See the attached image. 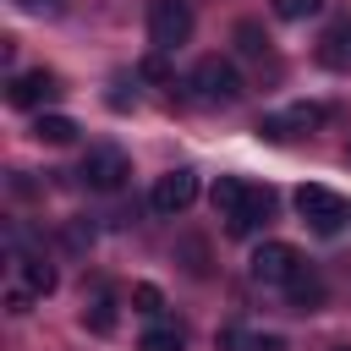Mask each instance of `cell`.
I'll use <instances>...</instances> for the list:
<instances>
[{"label": "cell", "instance_id": "6da1fadb", "mask_svg": "<svg viewBox=\"0 0 351 351\" xmlns=\"http://www.w3.org/2000/svg\"><path fill=\"white\" fill-rule=\"evenodd\" d=\"M192 93L203 99V104H236L241 99V71H236V60H225V55H203L197 66H192Z\"/></svg>", "mask_w": 351, "mask_h": 351}, {"label": "cell", "instance_id": "7a4b0ae2", "mask_svg": "<svg viewBox=\"0 0 351 351\" xmlns=\"http://www.w3.org/2000/svg\"><path fill=\"white\" fill-rule=\"evenodd\" d=\"M77 176H82V186H93V192H121L126 176H132V159H126V148H115V143H93V148L82 154Z\"/></svg>", "mask_w": 351, "mask_h": 351}, {"label": "cell", "instance_id": "3957f363", "mask_svg": "<svg viewBox=\"0 0 351 351\" xmlns=\"http://www.w3.org/2000/svg\"><path fill=\"white\" fill-rule=\"evenodd\" d=\"M186 38H192V5L186 0H148V44L170 55Z\"/></svg>", "mask_w": 351, "mask_h": 351}, {"label": "cell", "instance_id": "277c9868", "mask_svg": "<svg viewBox=\"0 0 351 351\" xmlns=\"http://www.w3.org/2000/svg\"><path fill=\"white\" fill-rule=\"evenodd\" d=\"M296 214H302L318 236H335V230H346L351 203H346L340 192H329V186H302V192H296Z\"/></svg>", "mask_w": 351, "mask_h": 351}, {"label": "cell", "instance_id": "5b68a950", "mask_svg": "<svg viewBox=\"0 0 351 351\" xmlns=\"http://www.w3.org/2000/svg\"><path fill=\"white\" fill-rule=\"evenodd\" d=\"M66 88H60V77L55 71H44V66H33V71H16L11 77V88H5V99L16 104V110H38V104H49V99H60Z\"/></svg>", "mask_w": 351, "mask_h": 351}, {"label": "cell", "instance_id": "8992f818", "mask_svg": "<svg viewBox=\"0 0 351 351\" xmlns=\"http://www.w3.org/2000/svg\"><path fill=\"white\" fill-rule=\"evenodd\" d=\"M296 269H302V252L291 241H263L252 252V280H263V285H285Z\"/></svg>", "mask_w": 351, "mask_h": 351}, {"label": "cell", "instance_id": "52a82bcc", "mask_svg": "<svg viewBox=\"0 0 351 351\" xmlns=\"http://www.w3.org/2000/svg\"><path fill=\"white\" fill-rule=\"evenodd\" d=\"M192 197H197V176H192V170H170V176L154 181L148 208H154V214H181V208H192Z\"/></svg>", "mask_w": 351, "mask_h": 351}, {"label": "cell", "instance_id": "ba28073f", "mask_svg": "<svg viewBox=\"0 0 351 351\" xmlns=\"http://www.w3.org/2000/svg\"><path fill=\"white\" fill-rule=\"evenodd\" d=\"M11 263H16V280H22L27 296H49V291H55V269H49L44 252H16Z\"/></svg>", "mask_w": 351, "mask_h": 351}, {"label": "cell", "instance_id": "9c48e42d", "mask_svg": "<svg viewBox=\"0 0 351 351\" xmlns=\"http://www.w3.org/2000/svg\"><path fill=\"white\" fill-rule=\"evenodd\" d=\"M269 214H274V192H269V186H252L247 208H241L236 219H225V230H230V236H252V230H258Z\"/></svg>", "mask_w": 351, "mask_h": 351}, {"label": "cell", "instance_id": "30bf717a", "mask_svg": "<svg viewBox=\"0 0 351 351\" xmlns=\"http://www.w3.org/2000/svg\"><path fill=\"white\" fill-rule=\"evenodd\" d=\"M285 296H291V307H296V313H318V307H324V280L302 263V269L285 280Z\"/></svg>", "mask_w": 351, "mask_h": 351}, {"label": "cell", "instance_id": "8fae6325", "mask_svg": "<svg viewBox=\"0 0 351 351\" xmlns=\"http://www.w3.org/2000/svg\"><path fill=\"white\" fill-rule=\"evenodd\" d=\"M247 197H252V186H247V181H236V176H219V181H214V192H208V203H214V214H219V219H236V214L247 208Z\"/></svg>", "mask_w": 351, "mask_h": 351}, {"label": "cell", "instance_id": "7c38bea8", "mask_svg": "<svg viewBox=\"0 0 351 351\" xmlns=\"http://www.w3.org/2000/svg\"><path fill=\"white\" fill-rule=\"evenodd\" d=\"M137 351H186V335H181L176 324H159V318H154V324L143 329Z\"/></svg>", "mask_w": 351, "mask_h": 351}, {"label": "cell", "instance_id": "4fadbf2b", "mask_svg": "<svg viewBox=\"0 0 351 351\" xmlns=\"http://www.w3.org/2000/svg\"><path fill=\"white\" fill-rule=\"evenodd\" d=\"M33 137H38V143H71V137H77V121H71V115H38V121H33Z\"/></svg>", "mask_w": 351, "mask_h": 351}, {"label": "cell", "instance_id": "5bb4252c", "mask_svg": "<svg viewBox=\"0 0 351 351\" xmlns=\"http://www.w3.org/2000/svg\"><path fill=\"white\" fill-rule=\"evenodd\" d=\"M318 5H324V0H269V11H274L280 22H307V16H318Z\"/></svg>", "mask_w": 351, "mask_h": 351}, {"label": "cell", "instance_id": "9a60e30c", "mask_svg": "<svg viewBox=\"0 0 351 351\" xmlns=\"http://www.w3.org/2000/svg\"><path fill=\"white\" fill-rule=\"evenodd\" d=\"M132 302H137V313H143V318H159V313H165V291H159V285H148V280H143V285H132Z\"/></svg>", "mask_w": 351, "mask_h": 351}, {"label": "cell", "instance_id": "2e32d148", "mask_svg": "<svg viewBox=\"0 0 351 351\" xmlns=\"http://www.w3.org/2000/svg\"><path fill=\"white\" fill-rule=\"evenodd\" d=\"M236 44H241V55H263L269 49V33L258 22H236Z\"/></svg>", "mask_w": 351, "mask_h": 351}, {"label": "cell", "instance_id": "e0dca14e", "mask_svg": "<svg viewBox=\"0 0 351 351\" xmlns=\"http://www.w3.org/2000/svg\"><path fill=\"white\" fill-rule=\"evenodd\" d=\"M88 329H93V335H110V329H115V302H110V296H99V302L88 307Z\"/></svg>", "mask_w": 351, "mask_h": 351}, {"label": "cell", "instance_id": "ac0fdd59", "mask_svg": "<svg viewBox=\"0 0 351 351\" xmlns=\"http://www.w3.org/2000/svg\"><path fill=\"white\" fill-rule=\"evenodd\" d=\"M66 247H71V252H88V247H93V225H88V219H71V225H66Z\"/></svg>", "mask_w": 351, "mask_h": 351}, {"label": "cell", "instance_id": "d6986e66", "mask_svg": "<svg viewBox=\"0 0 351 351\" xmlns=\"http://www.w3.org/2000/svg\"><path fill=\"white\" fill-rule=\"evenodd\" d=\"M252 351H285V340H280V335H258V340H252Z\"/></svg>", "mask_w": 351, "mask_h": 351}, {"label": "cell", "instance_id": "ffe728a7", "mask_svg": "<svg viewBox=\"0 0 351 351\" xmlns=\"http://www.w3.org/2000/svg\"><path fill=\"white\" fill-rule=\"evenodd\" d=\"M22 11H60V0H16Z\"/></svg>", "mask_w": 351, "mask_h": 351}, {"label": "cell", "instance_id": "44dd1931", "mask_svg": "<svg viewBox=\"0 0 351 351\" xmlns=\"http://www.w3.org/2000/svg\"><path fill=\"white\" fill-rule=\"evenodd\" d=\"M340 38H346V49H351V22H346V33H340Z\"/></svg>", "mask_w": 351, "mask_h": 351}, {"label": "cell", "instance_id": "7402d4cb", "mask_svg": "<svg viewBox=\"0 0 351 351\" xmlns=\"http://www.w3.org/2000/svg\"><path fill=\"white\" fill-rule=\"evenodd\" d=\"M329 351H351V346H329Z\"/></svg>", "mask_w": 351, "mask_h": 351}]
</instances>
